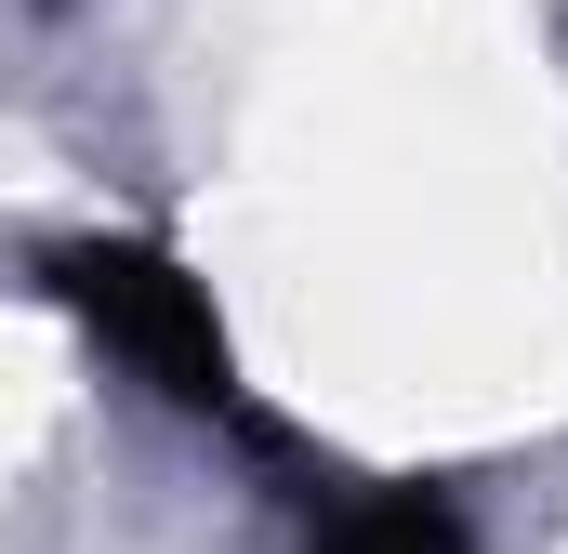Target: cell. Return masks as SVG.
<instances>
[{
    "label": "cell",
    "mask_w": 568,
    "mask_h": 554,
    "mask_svg": "<svg viewBox=\"0 0 568 554\" xmlns=\"http://www.w3.org/2000/svg\"><path fill=\"white\" fill-rule=\"evenodd\" d=\"M344 554H449V529H436L424 502H397V515H371V529H357Z\"/></svg>",
    "instance_id": "6da1fadb"
}]
</instances>
